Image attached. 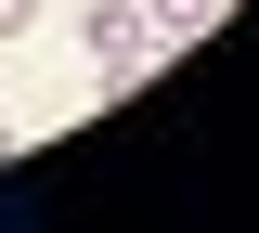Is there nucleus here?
<instances>
[{"label":"nucleus","mask_w":259,"mask_h":233,"mask_svg":"<svg viewBox=\"0 0 259 233\" xmlns=\"http://www.w3.org/2000/svg\"><path fill=\"white\" fill-rule=\"evenodd\" d=\"M39 13H52V0H0V39H26V26H39Z\"/></svg>","instance_id":"3"},{"label":"nucleus","mask_w":259,"mask_h":233,"mask_svg":"<svg viewBox=\"0 0 259 233\" xmlns=\"http://www.w3.org/2000/svg\"><path fill=\"white\" fill-rule=\"evenodd\" d=\"M78 52H91L104 91H130V78L156 65V0H78Z\"/></svg>","instance_id":"1"},{"label":"nucleus","mask_w":259,"mask_h":233,"mask_svg":"<svg viewBox=\"0 0 259 233\" xmlns=\"http://www.w3.org/2000/svg\"><path fill=\"white\" fill-rule=\"evenodd\" d=\"M0 156H13V117H0Z\"/></svg>","instance_id":"4"},{"label":"nucleus","mask_w":259,"mask_h":233,"mask_svg":"<svg viewBox=\"0 0 259 233\" xmlns=\"http://www.w3.org/2000/svg\"><path fill=\"white\" fill-rule=\"evenodd\" d=\"M233 0H156V52H182V39H207Z\"/></svg>","instance_id":"2"}]
</instances>
